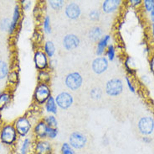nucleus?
<instances>
[{
  "instance_id": "6",
  "label": "nucleus",
  "mask_w": 154,
  "mask_h": 154,
  "mask_svg": "<svg viewBox=\"0 0 154 154\" xmlns=\"http://www.w3.org/2000/svg\"><path fill=\"white\" fill-rule=\"evenodd\" d=\"M54 147L48 139L37 140L34 143V154H53Z\"/></svg>"
},
{
  "instance_id": "18",
  "label": "nucleus",
  "mask_w": 154,
  "mask_h": 154,
  "mask_svg": "<svg viewBox=\"0 0 154 154\" xmlns=\"http://www.w3.org/2000/svg\"><path fill=\"white\" fill-rule=\"evenodd\" d=\"M45 108L49 114L50 115H56L58 112V106L55 102V99L54 97H50L49 100H47L46 103L45 104Z\"/></svg>"
},
{
  "instance_id": "36",
  "label": "nucleus",
  "mask_w": 154,
  "mask_h": 154,
  "mask_svg": "<svg viewBox=\"0 0 154 154\" xmlns=\"http://www.w3.org/2000/svg\"><path fill=\"white\" fill-rule=\"evenodd\" d=\"M126 81H127V87H128V89H130V91H131L132 93L136 92V89H135L134 86H133V84H132L131 81L130 80V78H129L128 77H126Z\"/></svg>"
},
{
  "instance_id": "14",
  "label": "nucleus",
  "mask_w": 154,
  "mask_h": 154,
  "mask_svg": "<svg viewBox=\"0 0 154 154\" xmlns=\"http://www.w3.org/2000/svg\"><path fill=\"white\" fill-rule=\"evenodd\" d=\"M47 129H48V126L43 120L38 121L34 127V134L36 139L37 140L47 139Z\"/></svg>"
},
{
  "instance_id": "40",
  "label": "nucleus",
  "mask_w": 154,
  "mask_h": 154,
  "mask_svg": "<svg viewBox=\"0 0 154 154\" xmlns=\"http://www.w3.org/2000/svg\"><path fill=\"white\" fill-rule=\"evenodd\" d=\"M150 16H151V19H152V21L154 24V7L153 8H152V10L150 12Z\"/></svg>"
},
{
  "instance_id": "17",
  "label": "nucleus",
  "mask_w": 154,
  "mask_h": 154,
  "mask_svg": "<svg viewBox=\"0 0 154 154\" xmlns=\"http://www.w3.org/2000/svg\"><path fill=\"white\" fill-rule=\"evenodd\" d=\"M19 18H20V7L19 5H16L14 10V14H13V19H12L10 28L8 30V32L10 34H12L16 30V27L19 21Z\"/></svg>"
},
{
  "instance_id": "13",
  "label": "nucleus",
  "mask_w": 154,
  "mask_h": 154,
  "mask_svg": "<svg viewBox=\"0 0 154 154\" xmlns=\"http://www.w3.org/2000/svg\"><path fill=\"white\" fill-rule=\"evenodd\" d=\"M65 14L69 19H77L81 15V9L76 3H69L66 6Z\"/></svg>"
},
{
  "instance_id": "20",
  "label": "nucleus",
  "mask_w": 154,
  "mask_h": 154,
  "mask_svg": "<svg viewBox=\"0 0 154 154\" xmlns=\"http://www.w3.org/2000/svg\"><path fill=\"white\" fill-rule=\"evenodd\" d=\"M102 37V31L100 27H93L89 31V38L93 41H99L100 39Z\"/></svg>"
},
{
  "instance_id": "5",
  "label": "nucleus",
  "mask_w": 154,
  "mask_h": 154,
  "mask_svg": "<svg viewBox=\"0 0 154 154\" xmlns=\"http://www.w3.org/2000/svg\"><path fill=\"white\" fill-rule=\"evenodd\" d=\"M14 126L18 135L21 137H25L31 131V123L26 116H21L15 120Z\"/></svg>"
},
{
  "instance_id": "24",
  "label": "nucleus",
  "mask_w": 154,
  "mask_h": 154,
  "mask_svg": "<svg viewBox=\"0 0 154 154\" xmlns=\"http://www.w3.org/2000/svg\"><path fill=\"white\" fill-rule=\"evenodd\" d=\"M43 120L46 123L48 126L53 127V128H57L58 126V121L57 119L55 118V116L54 115H50V116H45Z\"/></svg>"
},
{
  "instance_id": "7",
  "label": "nucleus",
  "mask_w": 154,
  "mask_h": 154,
  "mask_svg": "<svg viewBox=\"0 0 154 154\" xmlns=\"http://www.w3.org/2000/svg\"><path fill=\"white\" fill-rule=\"evenodd\" d=\"M83 83V77L81 75V73L78 72H73L69 73L66 77L65 84L66 87L72 91H75L81 87Z\"/></svg>"
},
{
  "instance_id": "28",
  "label": "nucleus",
  "mask_w": 154,
  "mask_h": 154,
  "mask_svg": "<svg viewBox=\"0 0 154 154\" xmlns=\"http://www.w3.org/2000/svg\"><path fill=\"white\" fill-rule=\"evenodd\" d=\"M106 58L108 61H113L115 59L116 57V48L114 47L113 45H110L108 46L107 49L106 51Z\"/></svg>"
},
{
  "instance_id": "41",
  "label": "nucleus",
  "mask_w": 154,
  "mask_h": 154,
  "mask_svg": "<svg viewBox=\"0 0 154 154\" xmlns=\"http://www.w3.org/2000/svg\"><path fill=\"white\" fill-rule=\"evenodd\" d=\"M108 144H109V141H108V139H106V137L105 136V137H103V145L107 146Z\"/></svg>"
},
{
  "instance_id": "32",
  "label": "nucleus",
  "mask_w": 154,
  "mask_h": 154,
  "mask_svg": "<svg viewBox=\"0 0 154 154\" xmlns=\"http://www.w3.org/2000/svg\"><path fill=\"white\" fill-rule=\"evenodd\" d=\"M8 79L10 84H16L18 83V80H19L18 73L16 71H12V72H10L8 75Z\"/></svg>"
},
{
  "instance_id": "11",
  "label": "nucleus",
  "mask_w": 154,
  "mask_h": 154,
  "mask_svg": "<svg viewBox=\"0 0 154 154\" xmlns=\"http://www.w3.org/2000/svg\"><path fill=\"white\" fill-rule=\"evenodd\" d=\"M108 65L109 62L107 58L105 57H97L93 60L91 63V68L93 72L96 74H102L107 70Z\"/></svg>"
},
{
  "instance_id": "26",
  "label": "nucleus",
  "mask_w": 154,
  "mask_h": 154,
  "mask_svg": "<svg viewBox=\"0 0 154 154\" xmlns=\"http://www.w3.org/2000/svg\"><path fill=\"white\" fill-rule=\"evenodd\" d=\"M8 75V64L4 61L0 60V80L4 79Z\"/></svg>"
},
{
  "instance_id": "4",
  "label": "nucleus",
  "mask_w": 154,
  "mask_h": 154,
  "mask_svg": "<svg viewBox=\"0 0 154 154\" xmlns=\"http://www.w3.org/2000/svg\"><path fill=\"white\" fill-rule=\"evenodd\" d=\"M122 90H123V83L120 78L117 77L110 79L106 84V93L109 96H118L122 93Z\"/></svg>"
},
{
  "instance_id": "30",
  "label": "nucleus",
  "mask_w": 154,
  "mask_h": 154,
  "mask_svg": "<svg viewBox=\"0 0 154 154\" xmlns=\"http://www.w3.org/2000/svg\"><path fill=\"white\" fill-rule=\"evenodd\" d=\"M43 29H44V31H45L46 34H50V33H51L50 18L48 15H46L44 18V20H43Z\"/></svg>"
},
{
  "instance_id": "21",
  "label": "nucleus",
  "mask_w": 154,
  "mask_h": 154,
  "mask_svg": "<svg viewBox=\"0 0 154 154\" xmlns=\"http://www.w3.org/2000/svg\"><path fill=\"white\" fill-rule=\"evenodd\" d=\"M44 52L46 54L48 57H54V53H55V46H54V43L50 41H48L45 43L44 45Z\"/></svg>"
},
{
  "instance_id": "43",
  "label": "nucleus",
  "mask_w": 154,
  "mask_h": 154,
  "mask_svg": "<svg viewBox=\"0 0 154 154\" xmlns=\"http://www.w3.org/2000/svg\"><path fill=\"white\" fill-rule=\"evenodd\" d=\"M0 149H1V143H0Z\"/></svg>"
},
{
  "instance_id": "39",
  "label": "nucleus",
  "mask_w": 154,
  "mask_h": 154,
  "mask_svg": "<svg viewBox=\"0 0 154 154\" xmlns=\"http://www.w3.org/2000/svg\"><path fill=\"white\" fill-rule=\"evenodd\" d=\"M150 68L151 71H152V73L154 74V57H152L150 61Z\"/></svg>"
},
{
  "instance_id": "1",
  "label": "nucleus",
  "mask_w": 154,
  "mask_h": 154,
  "mask_svg": "<svg viewBox=\"0 0 154 154\" xmlns=\"http://www.w3.org/2000/svg\"><path fill=\"white\" fill-rule=\"evenodd\" d=\"M18 133L14 124H7L0 131V141L7 146H12L17 142Z\"/></svg>"
},
{
  "instance_id": "3",
  "label": "nucleus",
  "mask_w": 154,
  "mask_h": 154,
  "mask_svg": "<svg viewBox=\"0 0 154 154\" xmlns=\"http://www.w3.org/2000/svg\"><path fill=\"white\" fill-rule=\"evenodd\" d=\"M87 137L81 131H74L69 136L68 143L75 150H81L87 144Z\"/></svg>"
},
{
  "instance_id": "29",
  "label": "nucleus",
  "mask_w": 154,
  "mask_h": 154,
  "mask_svg": "<svg viewBox=\"0 0 154 154\" xmlns=\"http://www.w3.org/2000/svg\"><path fill=\"white\" fill-rule=\"evenodd\" d=\"M58 131L57 128H53V127L48 126V129H47V139L48 140H54L57 137Z\"/></svg>"
},
{
  "instance_id": "15",
  "label": "nucleus",
  "mask_w": 154,
  "mask_h": 154,
  "mask_svg": "<svg viewBox=\"0 0 154 154\" xmlns=\"http://www.w3.org/2000/svg\"><path fill=\"white\" fill-rule=\"evenodd\" d=\"M110 41H111V36L109 35H104L100 39V41L97 42V45H96V53L97 56L102 57V55L104 54L107 49Z\"/></svg>"
},
{
  "instance_id": "34",
  "label": "nucleus",
  "mask_w": 154,
  "mask_h": 154,
  "mask_svg": "<svg viewBox=\"0 0 154 154\" xmlns=\"http://www.w3.org/2000/svg\"><path fill=\"white\" fill-rule=\"evenodd\" d=\"M143 4H144V8L146 9V11L150 13L154 7V0H145L143 2Z\"/></svg>"
},
{
  "instance_id": "42",
  "label": "nucleus",
  "mask_w": 154,
  "mask_h": 154,
  "mask_svg": "<svg viewBox=\"0 0 154 154\" xmlns=\"http://www.w3.org/2000/svg\"><path fill=\"white\" fill-rule=\"evenodd\" d=\"M151 27H152V37L154 38V24L153 23L152 24V26H151Z\"/></svg>"
},
{
  "instance_id": "10",
  "label": "nucleus",
  "mask_w": 154,
  "mask_h": 154,
  "mask_svg": "<svg viewBox=\"0 0 154 154\" xmlns=\"http://www.w3.org/2000/svg\"><path fill=\"white\" fill-rule=\"evenodd\" d=\"M34 62H35V67L38 71L47 70L50 65L49 57L44 52V51L41 50H38L35 51V56H34Z\"/></svg>"
},
{
  "instance_id": "8",
  "label": "nucleus",
  "mask_w": 154,
  "mask_h": 154,
  "mask_svg": "<svg viewBox=\"0 0 154 154\" xmlns=\"http://www.w3.org/2000/svg\"><path fill=\"white\" fill-rule=\"evenodd\" d=\"M139 132L143 136L151 135L154 131V120L150 116H144L139 120L137 124Z\"/></svg>"
},
{
  "instance_id": "25",
  "label": "nucleus",
  "mask_w": 154,
  "mask_h": 154,
  "mask_svg": "<svg viewBox=\"0 0 154 154\" xmlns=\"http://www.w3.org/2000/svg\"><path fill=\"white\" fill-rule=\"evenodd\" d=\"M60 154H76V152L69 143H64L60 146Z\"/></svg>"
},
{
  "instance_id": "22",
  "label": "nucleus",
  "mask_w": 154,
  "mask_h": 154,
  "mask_svg": "<svg viewBox=\"0 0 154 154\" xmlns=\"http://www.w3.org/2000/svg\"><path fill=\"white\" fill-rule=\"evenodd\" d=\"M11 95L8 93H0V111L3 110L8 103L10 102Z\"/></svg>"
},
{
  "instance_id": "12",
  "label": "nucleus",
  "mask_w": 154,
  "mask_h": 154,
  "mask_svg": "<svg viewBox=\"0 0 154 154\" xmlns=\"http://www.w3.org/2000/svg\"><path fill=\"white\" fill-rule=\"evenodd\" d=\"M80 38L75 34H68L63 39V46L67 51H72L80 45Z\"/></svg>"
},
{
  "instance_id": "37",
  "label": "nucleus",
  "mask_w": 154,
  "mask_h": 154,
  "mask_svg": "<svg viewBox=\"0 0 154 154\" xmlns=\"http://www.w3.org/2000/svg\"><path fill=\"white\" fill-rule=\"evenodd\" d=\"M142 141L144 143H146V144H149L150 143H152V140L149 136H143V137H142Z\"/></svg>"
},
{
  "instance_id": "19",
  "label": "nucleus",
  "mask_w": 154,
  "mask_h": 154,
  "mask_svg": "<svg viewBox=\"0 0 154 154\" xmlns=\"http://www.w3.org/2000/svg\"><path fill=\"white\" fill-rule=\"evenodd\" d=\"M34 151V143L29 138H25L20 146V153L30 154L31 152Z\"/></svg>"
},
{
  "instance_id": "23",
  "label": "nucleus",
  "mask_w": 154,
  "mask_h": 154,
  "mask_svg": "<svg viewBox=\"0 0 154 154\" xmlns=\"http://www.w3.org/2000/svg\"><path fill=\"white\" fill-rule=\"evenodd\" d=\"M51 79L50 73L47 70L44 71H39L38 74V83H45V84H49Z\"/></svg>"
},
{
  "instance_id": "9",
  "label": "nucleus",
  "mask_w": 154,
  "mask_h": 154,
  "mask_svg": "<svg viewBox=\"0 0 154 154\" xmlns=\"http://www.w3.org/2000/svg\"><path fill=\"white\" fill-rule=\"evenodd\" d=\"M54 99L58 107H60L62 110L69 109L74 103V98L72 94L66 91L58 93Z\"/></svg>"
},
{
  "instance_id": "2",
  "label": "nucleus",
  "mask_w": 154,
  "mask_h": 154,
  "mask_svg": "<svg viewBox=\"0 0 154 154\" xmlns=\"http://www.w3.org/2000/svg\"><path fill=\"white\" fill-rule=\"evenodd\" d=\"M51 97V89L48 84L38 83L35 93H34V100L38 104H45L46 101Z\"/></svg>"
},
{
  "instance_id": "31",
  "label": "nucleus",
  "mask_w": 154,
  "mask_h": 154,
  "mask_svg": "<svg viewBox=\"0 0 154 154\" xmlns=\"http://www.w3.org/2000/svg\"><path fill=\"white\" fill-rule=\"evenodd\" d=\"M90 95H91V99H93V100H100L101 96H102V91L99 88H94V89L91 90Z\"/></svg>"
},
{
  "instance_id": "27",
  "label": "nucleus",
  "mask_w": 154,
  "mask_h": 154,
  "mask_svg": "<svg viewBox=\"0 0 154 154\" xmlns=\"http://www.w3.org/2000/svg\"><path fill=\"white\" fill-rule=\"evenodd\" d=\"M49 4H50V7L54 10H60L65 4V1H63V0H51L49 2Z\"/></svg>"
},
{
  "instance_id": "35",
  "label": "nucleus",
  "mask_w": 154,
  "mask_h": 154,
  "mask_svg": "<svg viewBox=\"0 0 154 154\" xmlns=\"http://www.w3.org/2000/svg\"><path fill=\"white\" fill-rule=\"evenodd\" d=\"M10 25H11V21L9 19H4L0 24V26H1V29L3 31H8L10 28Z\"/></svg>"
},
{
  "instance_id": "38",
  "label": "nucleus",
  "mask_w": 154,
  "mask_h": 154,
  "mask_svg": "<svg viewBox=\"0 0 154 154\" xmlns=\"http://www.w3.org/2000/svg\"><path fill=\"white\" fill-rule=\"evenodd\" d=\"M130 3L132 6H135V7H137L140 4H142V1L141 0H131L130 1Z\"/></svg>"
},
{
  "instance_id": "33",
  "label": "nucleus",
  "mask_w": 154,
  "mask_h": 154,
  "mask_svg": "<svg viewBox=\"0 0 154 154\" xmlns=\"http://www.w3.org/2000/svg\"><path fill=\"white\" fill-rule=\"evenodd\" d=\"M100 14L99 10L97 9H93L89 13V18L93 20V21H97L100 19Z\"/></svg>"
},
{
  "instance_id": "16",
  "label": "nucleus",
  "mask_w": 154,
  "mask_h": 154,
  "mask_svg": "<svg viewBox=\"0 0 154 154\" xmlns=\"http://www.w3.org/2000/svg\"><path fill=\"white\" fill-rule=\"evenodd\" d=\"M121 4L120 0H105L102 3V10L106 14H112L119 8Z\"/></svg>"
}]
</instances>
